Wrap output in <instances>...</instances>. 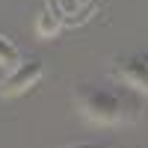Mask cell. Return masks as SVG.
<instances>
[{
  "instance_id": "obj_6",
  "label": "cell",
  "mask_w": 148,
  "mask_h": 148,
  "mask_svg": "<svg viewBox=\"0 0 148 148\" xmlns=\"http://www.w3.org/2000/svg\"><path fill=\"white\" fill-rule=\"evenodd\" d=\"M59 148H119L116 142H68V145H59Z\"/></svg>"
},
{
  "instance_id": "obj_2",
  "label": "cell",
  "mask_w": 148,
  "mask_h": 148,
  "mask_svg": "<svg viewBox=\"0 0 148 148\" xmlns=\"http://www.w3.org/2000/svg\"><path fill=\"white\" fill-rule=\"evenodd\" d=\"M45 77V62L42 59H21L18 65H12L6 71V77L0 80V98H21L30 89H36V83Z\"/></svg>"
},
{
  "instance_id": "obj_3",
  "label": "cell",
  "mask_w": 148,
  "mask_h": 148,
  "mask_svg": "<svg viewBox=\"0 0 148 148\" xmlns=\"http://www.w3.org/2000/svg\"><path fill=\"white\" fill-rule=\"evenodd\" d=\"M110 74L127 89L139 92L142 98L148 95V53H136V56H119L110 65Z\"/></svg>"
},
{
  "instance_id": "obj_4",
  "label": "cell",
  "mask_w": 148,
  "mask_h": 148,
  "mask_svg": "<svg viewBox=\"0 0 148 148\" xmlns=\"http://www.w3.org/2000/svg\"><path fill=\"white\" fill-rule=\"evenodd\" d=\"M21 62V51H18V45L9 39V36L0 33V68H12V65H18Z\"/></svg>"
},
{
  "instance_id": "obj_5",
  "label": "cell",
  "mask_w": 148,
  "mask_h": 148,
  "mask_svg": "<svg viewBox=\"0 0 148 148\" xmlns=\"http://www.w3.org/2000/svg\"><path fill=\"white\" fill-rule=\"evenodd\" d=\"M59 30V21H56V15H53V12H42V15L39 18H36V33H39L42 36V39H51V36Z\"/></svg>"
},
{
  "instance_id": "obj_1",
  "label": "cell",
  "mask_w": 148,
  "mask_h": 148,
  "mask_svg": "<svg viewBox=\"0 0 148 148\" xmlns=\"http://www.w3.org/2000/svg\"><path fill=\"white\" fill-rule=\"evenodd\" d=\"M74 104L77 113L101 127H121L139 121L145 113V98L133 89H110L98 83H80L74 89Z\"/></svg>"
}]
</instances>
